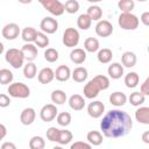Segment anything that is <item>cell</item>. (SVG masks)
I'll use <instances>...</instances> for the list:
<instances>
[{
    "label": "cell",
    "mask_w": 149,
    "mask_h": 149,
    "mask_svg": "<svg viewBox=\"0 0 149 149\" xmlns=\"http://www.w3.org/2000/svg\"><path fill=\"white\" fill-rule=\"evenodd\" d=\"M133 127L130 115L120 109H111L100 122V129L106 137L118 139L127 135Z\"/></svg>",
    "instance_id": "obj_1"
},
{
    "label": "cell",
    "mask_w": 149,
    "mask_h": 149,
    "mask_svg": "<svg viewBox=\"0 0 149 149\" xmlns=\"http://www.w3.org/2000/svg\"><path fill=\"white\" fill-rule=\"evenodd\" d=\"M109 87V79L108 77L104 76V74H98L95 77H93L85 86H84V95L87 99H93L95 98L100 91L107 90Z\"/></svg>",
    "instance_id": "obj_2"
},
{
    "label": "cell",
    "mask_w": 149,
    "mask_h": 149,
    "mask_svg": "<svg viewBox=\"0 0 149 149\" xmlns=\"http://www.w3.org/2000/svg\"><path fill=\"white\" fill-rule=\"evenodd\" d=\"M119 26L125 30H135L139 27V19L132 13H121L118 19Z\"/></svg>",
    "instance_id": "obj_3"
},
{
    "label": "cell",
    "mask_w": 149,
    "mask_h": 149,
    "mask_svg": "<svg viewBox=\"0 0 149 149\" xmlns=\"http://www.w3.org/2000/svg\"><path fill=\"white\" fill-rule=\"evenodd\" d=\"M5 59L14 69H20L23 65V62H24V57L21 52V49L19 50V49H15V48H10L6 51Z\"/></svg>",
    "instance_id": "obj_4"
},
{
    "label": "cell",
    "mask_w": 149,
    "mask_h": 149,
    "mask_svg": "<svg viewBox=\"0 0 149 149\" xmlns=\"http://www.w3.org/2000/svg\"><path fill=\"white\" fill-rule=\"evenodd\" d=\"M7 92L9 93L10 97H13V98H20V99H24V98H28L30 95L29 87L26 84L21 83V81L9 84V86L7 88Z\"/></svg>",
    "instance_id": "obj_5"
},
{
    "label": "cell",
    "mask_w": 149,
    "mask_h": 149,
    "mask_svg": "<svg viewBox=\"0 0 149 149\" xmlns=\"http://www.w3.org/2000/svg\"><path fill=\"white\" fill-rule=\"evenodd\" d=\"M40 2L50 14L55 16H59L65 12L64 3H62L59 0H41Z\"/></svg>",
    "instance_id": "obj_6"
},
{
    "label": "cell",
    "mask_w": 149,
    "mask_h": 149,
    "mask_svg": "<svg viewBox=\"0 0 149 149\" xmlns=\"http://www.w3.org/2000/svg\"><path fill=\"white\" fill-rule=\"evenodd\" d=\"M79 33L74 28H66L63 33V44L68 48H74L79 43Z\"/></svg>",
    "instance_id": "obj_7"
},
{
    "label": "cell",
    "mask_w": 149,
    "mask_h": 149,
    "mask_svg": "<svg viewBox=\"0 0 149 149\" xmlns=\"http://www.w3.org/2000/svg\"><path fill=\"white\" fill-rule=\"evenodd\" d=\"M57 114H58V111H57L56 105H54V104H47V105H44L41 108L40 118L44 122H50V121H52L57 116Z\"/></svg>",
    "instance_id": "obj_8"
},
{
    "label": "cell",
    "mask_w": 149,
    "mask_h": 149,
    "mask_svg": "<svg viewBox=\"0 0 149 149\" xmlns=\"http://www.w3.org/2000/svg\"><path fill=\"white\" fill-rule=\"evenodd\" d=\"M40 28H41L42 33H44V34H54L58 29V22L56 19H54L51 16H47V17L42 19V21L40 23Z\"/></svg>",
    "instance_id": "obj_9"
},
{
    "label": "cell",
    "mask_w": 149,
    "mask_h": 149,
    "mask_svg": "<svg viewBox=\"0 0 149 149\" xmlns=\"http://www.w3.org/2000/svg\"><path fill=\"white\" fill-rule=\"evenodd\" d=\"M95 33L100 37H108L113 33V26L107 20H101L95 26Z\"/></svg>",
    "instance_id": "obj_10"
},
{
    "label": "cell",
    "mask_w": 149,
    "mask_h": 149,
    "mask_svg": "<svg viewBox=\"0 0 149 149\" xmlns=\"http://www.w3.org/2000/svg\"><path fill=\"white\" fill-rule=\"evenodd\" d=\"M1 34H2V36L6 40L13 41V40H15L19 36V34H20V27L16 23H7L2 28Z\"/></svg>",
    "instance_id": "obj_11"
},
{
    "label": "cell",
    "mask_w": 149,
    "mask_h": 149,
    "mask_svg": "<svg viewBox=\"0 0 149 149\" xmlns=\"http://www.w3.org/2000/svg\"><path fill=\"white\" fill-rule=\"evenodd\" d=\"M104 111H105V105H104L101 101H98V100L90 102L88 106H87V113H88V115H90L91 118H93V119L100 118V116L102 115Z\"/></svg>",
    "instance_id": "obj_12"
},
{
    "label": "cell",
    "mask_w": 149,
    "mask_h": 149,
    "mask_svg": "<svg viewBox=\"0 0 149 149\" xmlns=\"http://www.w3.org/2000/svg\"><path fill=\"white\" fill-rule=\"evenodd\" d=\"M21 52L27 62H33L37 57V48L33 43H26L21 48Z\"/></svg>",
    "instance_id": "obj_13"
},
{
    "label": "cell",
    "mask_w": 149,
    "mask_h": 149,
    "mask_svg": "<svg viewBox=\"0 0 149 149\" xmlns=\"http://www.w3.org/2000/svg\"><path fill=\"white\" fill-rule=\"evenodd\" d=\"M35 118H36V112H35V109L31 108V107L24 108V109L21 112V114H20V121H21V123L24 125V126L31 125V123L35 121Z\"/></svg>",
    "instance_id": "obj_14"
},
{
    "label": "cell",
    "mask_w": 149,
    "mask_h": 149,
    "mask_svg": "<svg viewBox=\"0 0 149 149\" xmlns=\"http://www.w3.org/2000/svg\"><path fill=\"white\" fill-rule=\"evenodd\" d=\"M54 78H55V73L51 68H43L37 74V79L41 84H49L52 81Z\"/></svg>",
    "instance_id": "obj_15"
},
{
    "label": "cell",
    "mask_w": 149,
    "mask_h": 149,
    "mask_svg": "<svg viewBox=\"0 0 149 149\" xmlns=\"http://www.w3.org/2000/svg\"><path fill=\"white\" fill-rule=\"evenodd\" d=\"M69 106L73 111H81L85 107V99L80 94H73L69 98Z\"/></svg>",
    "instance_id": "obj_16"
},
{
    "label": "cell",
    "mask_w": 149,
    "mask_h": 149,
    "mask_svg": "<svg viewBox=\"0 0 149 149\" xmlns=\"http://www.w3.org/2000/svg\"><path fill=\"white\" fill-rule=\"evenodd\" d=\"M70 59L72 63L74 64H83L86 59V52L84 49L80 48H74L71 52H70Z\"/></svg>",
    "instance_id": "obj_17"
},
{
    "label": "cell",
    "mask_w": 149,
    "mask_h": 149,
    "mask_svg": "<svg viewBox=\"0 0 149 149\" xmlns=\"http://www.w3.org/2000/svg\"><path fill=\"white\" fill-rule=\"evenodd\" d=\"M55 73V78L58 80V81H66L69 80V78L71 77V71H70V68L66 66V65H59L56 71L54 72Z\"/></svg>",
    "instance_id": "obj_18"
},
{
    "label": "cell",
    "mask_w": 149,
    "mask_h": 149,
    "mask_svg": "<svg viewBox=\"0 0 149 149\" xmlns=\"http://www.w3.org/2000/svg\"><path fill=\"white\" fill-rule=\"evenodd\" d=\"M107 72L112 79H119L123 76V66L120 63H112L108 66Z\"/></svg>",
    "instance_id": "obj_19"
},
{
    "label": "cell",
    "mask_w": 149,
    "mask_h": 149,
    "mask_svg": "<svg viewBox=\"0 0 149 149\" xmlns=\"http://www.w3.org/2000/svg\"><path fill=\"white\" fill-rule=\"evenodd\" d=\"M126 101H127V95L122 92H113L109 95V102L113 106H116V107L123 106L126 104Z\"/></svg>",
    "instance_id": "obj_20"
},
{
    "label": "cell",
    "mask_w": 149,
    "mask_h": 149,
    "mask_svg": "<svg viewBox=\"0 0 149 149\" xmlns=\"http://www.w3.org/2000/svg\"><path fill=\"white\" fill-rule=\"evenodd\" d=\"M135 119L140 123L149 125V107H140L135 112Z\"/></svg>",
    "instance_id": "obj_21"
},
{
    "label": "cell",
    "mask_w": 149,
    "mask_h": 149,
    "mask_svg": "<svg viewBox=\"0 0 149 149\" xmlns=\"http://www.w3.org/2000/svg\"><path fill=\"white\" fill-rule=\"evenodd\" d=\"M136 55L132 51H126L122 54L121 56V62H122V65L126 66V68H133L135 64H136Z\"/></svg>",
    "instance_id": "obj_22"
},
{
    "label": "cell",
    "mask_w": 149,
    "mask_h": 149,
    "mask_svg": "<svg viewBox=\"0 0 149 149\" xmlns=\"http://www.w3.org/2000/svg\"><path fill=\"white\" fill-rule=\"evenodd\" d=\"M87 76H88L87 70H86L85 68H83V66L76 68V69L72 71V73H71L72 79H73L74 81H77V83H83L84 80H86Z\"/></svg>",
    "instance_id": "obj_23"
},
{
    "label": "cell",
    "mask_w": 149,
    "mask_h": 149,
    "mask_svg": "<svg viewBox=\"0 0 149 149\" xmlns=\"http://www.w3.org/2000/svg\"><path fill=\"white\" fill-rule=\"evenodd\" d=\"M36 34H37V30L33 27H26L23 28V30L21 31V36H22V40L27 43H31L35 41V37H36Z\"/></svg>",
    "instance_id": "obj_24"
},
{
    "label": "cell",
    "mask_w": 149,
    "mask_h": 149,
    "mask_svg": "<svg viewBox=\"0 0 149 149\" xmlns=\"http://www.w3.org/2000/svg\"><path fill=\"white\" fill-rule=\"evenodd\" d=\"M86 15L91 19V21H99L102 16V9L97 6V5H93V6H90L87 8V13Z\"/></svg>",
    "instance_id": "obj_25"
},
{
    "label": "cell",
    "mask_w": 149,
    "mask_h": 149,
    "mask_svg": "<svg viewBox=\"0 0 149 149\" xmlns=\"http://www.w3.org/2000/svg\"><path fill=\"white\" fill-rule=\"evenodd\" d=\"M112 57H113V52L111 49L108 48H104V49H100L98 51V55H97V58L100 63L102 64H107L112 61Z\"/></svg>",
    "instance_id": "obj_26"
},
{
    "label": "cell",
    "mask_w": 149,
    "mask_h": 149,
    "mask_svg": "<svg viewBox=\"0 0 149 149\" xmlns=\"http://www.w3.org/2000/svg\"><path fill=\"white\" fill-rule=\"evenodd\" d=\"M87 141L91 146H100L102 143V134L98 130H91L87 133Z\"/></svg>",
    "instance_id": "obj_27"
},
{
    "label": "cell",
    "mask_w": 149,
    "mask_h": 149,
    "mask_svg": "<svg viewBox=\"0 0 149 149\" xmlns=\"http://www.w3.org/2000/svg\"><path fill=\"white\" fill-rule=\"evenodd\" d=\"M140 81V77L136 72H129L125 76V84L128 88H134L137 86Z\"/></svg>",
    "instance_id": "obj_28"
},
{
    "label": "cell",
    "mask_w": 149,
    "mask_h": 149,
    "mask_svg": "<svg viewBox=\"0 0 149 149\" xmlns=\"http://www.w3.org/2000/svg\"><path fill=\"white\" fill-rule=\"evenodd\" d=\"M99 41L95 37H87L84 42V49L88 52H95L99 50Z\"/></svg>",
    "instance_id": "obj_29"
},
{
    "label": "cell",
    "mask_w": 149,
    "mask_h": 149,
    "mask_svg": "<svg viewBox=\"0 0 149 149\" xmlns=\"http://www.w3.org/2000/svg\"><path fill=\"white\" fill-rule=\"evenodd\" d=\"M51 100L55 105H63L66 101V93L62 90H55L51 93Z\"/></svg>",
    "instance_id": "obj_30"
},
{
    "label": "cell",
    "mask_w": 149,
    "mask_h": 149,
    "mask_svg": "<svg viewBox=\"0 0 149 149\" xmlns=\"http://www.w3.org/2000/svg\"><path fill=\"white\" fill-rule=\"evenodd\" d=\"M36 73H37L36 64L33 63V62H28L24 65V68H23V74H24V77L27 79H33V78H35Z\"/></svg>",
    "instance_id": "obj_31"
},
{
    "label": "cell",
    "mask_w": 149,
    "mask_h": 149,
    "mask_svg": "<svg viewBox=\"0 0 149 149\" xmlns=\"http://www.w3.org/2000/svg\"><path fill=\"white\" fill-rule=\"evenodd\" d=\"M91 23H92V21L86 14H80L77 19V26H78V28H80L83 30H87L91 27Z\"/></svg>",
    "instance_id": "obj_32"
},
{
    "label": "cell",
    "mask_w": 149,
    "mask_h": 149,
    "mask_svg": "<svg viewBox=\"0 0 149 149\" xmlns=\"http://www.w3.org/2000/svg\"><path fill=\"white\" fill-rule=\"evenodd\" d=\"M34 42L38 48H45L49 45V37L47 36V34H44L42 31H37Z\"/></svg>",
    "instance_id": "obj_33"
},
{
    "label": "cell",
    "mask_w": 149,
    "mask_h": 149,
    "mask_svg": "<svg viewBox=\"0 0 149 149\" xmlns=\"http://www.w3.org/2000/svg\"><path fill=\"white\" fill-rule=\"evenodd\" d=\"M13 78H14V74L8 69H1L0 70V84H2V85L10 84Z\"/></svg>",
    "instance_id": "obj_34"
},
{
    "label": "cell",
    "mask_w": 149,
    "mask_h": 149,
    "mask_svg": "<svg viewBox=\"0 0 149 149\" xmlns=\"http://www.w3.org/2000/svg\"><path fill=\"white\" fill-rule=\"evenodd\" d=\"M45 141L41 136H33L29 140V148L30 149H44Z\"/></svg>",
    "instance_id": "obj_35"
},
{
    "label": "cell",
    "mask_w": 149,
    "mask_h": 149,
    "mask_svg": "<svg viewBox=\"0 0 149 149\" xmlns=\"http://www.w3.org/2000/svg\"><path fill=\"white\" fill-rule=\"evenodd\" d=\"M73 135L70 130H66V129H59V136H58V143L59 144H68L71 142Z\"/></svg>",
    "instance_id": "obj_36"
},
{
    "label": "cell",
    "mask_w": 149,
    "mask_h": 149,
    "mask_svg": "<svg viewBox=\"0 0 149 149\" xmlns=\"http://www.w3.org/2000/svg\"><path fill=\"white\" fill-rule=\"evenodd\" d=\"M129 102L133 105V106H140L146 100V95H143L141 92H134L129 95Z\"/></svg>",
    "instance_id": "obj_37"
},
{
    "label": "cell",
    "mask_w": 149,
    "mask_h": 149,
    "mask_svg": "<svg viewBox=\"0 0 149 149\" xmlns=\"http://www.w3.org/2000/svg\"><path fill=\"white\" fill-rule=\"evenodd\" d=\"M64 9L69 14H74L79 9V2L77 0H68L64 3Z\"/></svg>",
    "instance_id": "obj_38"
},
{
    "label": "cell",
    "mask_w": 149,
    "mask_h": 149,
    "mask_svg": "<svg viewBox=\"0 0 149 149\" xmlns=\"http://www.w3.org/2000/svg\"><path fill=\"white\" fill-rule=\"evenodd\" d=\"M70 122H71V114L69 112H62L57 114V123L59 126L66 127L70 125Z\"/></svg>",
    "instance_id": "obj_39"
},
{
    "label": "cell",
    "mask_w": 149,
    "mask_h": 149,
    "mask_svg": "<svg viewBox=\"0 0 149 149\" xmlns=\"http://www.w3.org/2000/svg\"><path fill=\"white\" fill-rule=\"evenodd\" d=\"M119 8L122 10V13H130L135 6L133 0H120L118 2Z\"/></svg>",
    "instance_id": "obj_40"
},
{
    "label": "cell",
    "mask_w": 149,
    "mask_h": 149,
    "mask_svg": "<svg viewBox=\"0 0 149 149\" xmlns=\"http://www.w3.org/2000/svg\"><path fill=\"white\" fill-rule=\"evenodd\" d=\"M44 58L45 61H48L49 63H54L58 59V51L54 48H48L44 51Z\"/></svg>",
    "instance_id": "obj_41"
},
{
    "label": "cell",
    "mask_w": 149,
    "mask_h": 149,
    "mask_svg": "<svg viewBox=\"0 0 149 149\" xmlns=\"http://www.w3.org/2000/svg\"><path fill=\"white\" fill-rule=\"evenodd\" d=\"M58 136H59V129L56 127H50L47 130V139L51 142H57L58 141Z\"/></svg>",
    "instance_id": "obj_42"
},
{
    "label": "cell",
    "mask_w": 149,
    "mask_h": 149,
    "mask_svg": "<svg viewBox=\"0 0 149 149\" xmlns=\"http://www.w3.org/2000/svg\"><path fill=\"white\" fill-rule=\"evenodd\" d=\"M70 149H92V146L90 143H86L83 141H77L71 144Z\"/></svg>",
    "instance_id": "obj_43"
},
{
    "label": "cell",
    "mask_w": 149,
    "mask_h": 149,
    "mask_svg": "<svg viewBox=\"0 0 149 149\" xmlns=\"http://www.w3.org/2000/svg\"><path fill=\"white\" fill-rule=\"evenodd\" d=\"M10 104V99L7 94H3V93H0V107L1 108H5L7 106H9Z\"/></svg>",
    "instance_id": "obj_44"
},
{
    "label": "cell",
    "mask_w": 149,
    "mask_h": 149,
    "mask_svg": "<svg viewBox=\"0 0 149 149\" xmlns=\"http://www.w3.org/2000/svg\"><path fill=\"white\" fill-rule=\"evenodd\" d=\"M140 92L143 94V95H148L149 94V78H147L142 85H141V88H140Z\"/></svg>",
    "instance_id": "obj_45"
},
{
    "label": "cell",
    "mask_w": 149,
    "mask_h": 149,
    "mask_svg": "<svg viewBox=\"0 0 149 149\" xmlns=\"http://www.w3.org/2000/svg\"><path fill=\"white\" fill-rule=\"evenodd\" d=\"M140 20H141V22H142L144 26H149V12H144V13H142Z\"/></svg>",
    "instance_id": "obj_46"
},
{
    "label": "cell",
    "mask_w": 149,
    "mask_h": 149,
    "mask_svg": "<svg viewBox=\"0 0 149 149\" xmlns=\"http://www.w3.org/2000/svg\"><path fill=\"white\" fill-rule=\"evenodd\" d=\"M1 149H16V146L13 142H3L1 144Z\"/></svg>",
    "instance_id": "obj_47"
},
{
    "label": "cell",
    "mask_w": 149,
    "mask_h": 149,
    "mask_svg": "<svg viewBox=\"0 0 149 149\" xmlns=\"http://www.w3.org/2000/svg\"><path fill=\"white\" fill-rule=\"evenodd\" d=\"M6 134H7V129H6L5 125L0 123V141L6 136Z\"/></svg>",
    "instance_id": "obj_48"
},
{
    "label": "cell",
    "mask_w": 149,
    "mask_h": 149,
    "mask_svg": "<svg viewBox=\"0 0 149 149\" xmlns=\"http://www.w3.org/2000/svg\"><path fill=\"white\" fill-rule=\"evenodd\" d=\"M142 140H143L144 143H149V132H148V130L143 133V135H142Z\"/></svg>",
    "instance_id": "obj_49"
},
{
    "label": "cell",
    "mask_w": 149,
    "mask_h": 149,
    "mask_svg": "<svg viewBox=\"0 0 149 149\" xmlns=\"http://www.w3.org/2000/svg\"><path fill=\"white\" fill-rule=\"evenodd\" d=\"M3 49H5V47H3V44H2L1 42H0V55H1L2 52H3Z\"/></svg>",
    "instance_id": "obj_50"
},
{
    "label": "cell",
    "mask_w": 149,
    "mask_h": 149,
    "mask_svg": "<svg viewBox=\"0 0 149 149\" xmlns=\"http://www.w3.org/2000/svg\"><path fill=\"white\" fill-rule=\"evenodd\" d=\"M52 149H63V148H62L61 146H56V147H54Z\"/></svg>",
    "instance_id": "obj_51"
}]
</instances>
